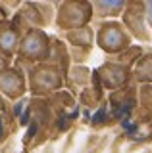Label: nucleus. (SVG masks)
I'll use <instances>...</instances> for the list:
<instances>
[{
    "label": "nucleus",
    "instance_id": "6e6552de",
    "mask_svg": "<svg viewBox=\"0 0 152 153\" xmlns=\"http://www.w3.org/2000/svg\"><path fill=\"white\" fill-rule=\"evenodd\" d=\"M23 33L12 19H0V54L12 61V57L17 54Z\"/></svg>",
    "mask_w": 152,
    "mask_h": 153
},
{
    "label": "nucleus",
    "instance_id": "ddd939ff",
    "mask_svg": "<svg viewBox=\"0 0 152 153\" xmlns=\"http://www.w3.org/2000/svg\"><path fill=\"white\" fill-rule=\"evenodd\" d=\"M139 103L142 109L152 113V84H142L139 88Z\"/></svg>",
    "mask_w": 152,
    "mask_h": 153
},
{
    "label": "nucleus",
    "instance_id": "4468645a",
    "mask_svg": "<svg viewBox=\"0 0 152 153\" xmlns=\"http://www.w3.org/2000/svg\"><path fill=\"white\" fill-rule=\"evenodd\" d=\"M144 16H146V25H148L150 33H152V0L144 2Z\"/></svg>",
    "mask_w": 152,
    "mask_h": 153
},
{
    "label": "nucleus",
    "instance_id": "20e7f679",
    "mask_svg": "<svg viewBox=\"0 0 152 153\" xmlns=\"http://www.w3.org/2000/svg\"><path fill=\"white\" fill-rule=\"evenodd\" d=\"M64 82H65L64 73L48 61L33 65L27 73V90L35 96H48L60 90Z\"/></svg>",
    "mask_w": 152,
    "mask_h": 153
},
{
    "label": "nucleus",
    "instance_id": "2eb2a0df",
    "mask_svg": "<svg viewBox=\"0 0 152 153\" xmlns=\"http://www.w3.org/2000/svg\"><path fill=\"white\" fill-rule=\"evenodd\" d=\"M8 65H10V61H8L6 57H4L2 54H0V69H2V67H8Z\"/></svg>",
    "mask_w": 152,
    "mask_h": 153
},
{
    "label": "nucleus",
    "instance_id": "f03ea898",
    "mask_svg": "<svg viewBox=\"0 0 152 153\" xmlns=\"http://www.w3.org/2000/svg\"><path fill=\"white\" fill-rule=\"evenodd\" d=\"M93 17L94 12L91 2H87V0H65V2H60L56 8L54 23L60 31L68 33L87 27L93 21Z\"/></svg>",
    "mask_w": 152,
    "mask_h": 153
},
{
    "label": "nucleus",
    "instance_id": "7ed1b4c3",
    "mask_svg": "<svg viewBox=\"0 0 152 153\" xmlns=\"http://www.w3.org/2000/svg\"><path fill=\"white\" fill-rule=\"evenodd\" d=\"M94 44L108 56H120L133 46V38L120 21H102L94 31Z\"/></svg>",
    "mask_w": 152,
    "mask_h": 153
},
{
    "label": "nucleus",
    "instance_id": "0eeeda50",
    "mask_svg": "<svg viewBox=\"0 0 152 153\" xmlns=\"http://www.w3.org/2000/svg\"><path fill=\"white\" fill-rule=\"evenodd\" d=\"M27 92V76L20 67H2L0 69V94L8 100H20Z\"/></svg>",
    "mask_w": 152,
    "mask_h": 153
},
{
    "label": "nucleus",
    "instance_id": "423d86ee",
    "mask_svg": "<svg viewBox=\"0 0 152 153\" xmlns=\"http://www.w3.org/2000/svg\"><path fill=\"white\" fill-rule=\"evenodd\" d=\"M96 76H98V80H100L102 88L117 90V88L125 86L131 80V67L108 59L96 69Z\"/></svg>",
    "mask_w": 152,
    "mask_h": 153
},
{
    "label": "nucleus",
    "instance_id": "39448f33",
    "mask_svg": "<svg viewBox=\"0 0 152 153\" xmlns=\"http://www.w3.org/2000/svg\"><path fill=\"white\" fill-rule=\"evenodd\" d=\"M121 25L125 31L131 35V38H137L139 42H150L152 33L146 25V16H144V2L139 0H127V6L121 13Z\"/></svg>",
    "mask_w": 152,
    "mask_h": 153
},
{
    "label": "nucleus",
    "instance_id": "f257e3e1",
    "mask_svg": "<svg viewBox=\"0 0 152 153\" xmlns=\"http://www.w3.org/2000/svg\"><path fill=\"white\" fill-rule=\"evenodd\" d=\"M52 36L44 29H27L21 36L20 48H17V59L27 65H39L48 61L50 56Z\"/></svg>",
    "mask_w": 152,
    "mask_h": 153
},
{
    "label": "nucleus",
    "instance_id": "f8f14e48",
    "mask_svg": "<svg viewBox=\"0 0 152 153\" xmlns=\"http://www.w3.org/2000/svg\"><path fill=\"white\" fill-rule=\"evenodd\" d=\"M131 76L141 84H152V52L142 54L131 69Z\"/></svg>",
    "mask_w": 152,
    "mask_h": 153
},
{
    "label": "nucleus",
    "instance_id": "9b49d317",
    "mask_svg": "<svg viewBox=\"0 0 152 153\" xmlns=\"http://www.w3.org/2000/svg\"><path fill=\"white\" fill-rule=\"evenodd\" d=\"M48 63L56 65L58 69L64 73V76L68 79L69 75V52L65 44L58 38L52 36V44H50V56H48Z\"/></svg>",
    "mask_w": 152,
    "mask_h": 153
},
{
    "label": "nucleus",
    "instance_id": "9d476101",
    "mask_svg": "<svg viewBox=\"0 0 152 153\" xmlns=\"http://www.w3.org/2000/svg\"><path fill=\"white\" fill-rule=\"evenodd\" d=\"M94 36H96L94 35V29L89 27V25L65 33V40L69 42L71 48H77V50H93Z\"/></svg>",
    "mask_w": 152,
    "mask_h": 153
},
{
    "label": "nucleus",
    "instance_id": "1a4fd4ad",
    "mask_svg": "<svg viewBox=\"0 0 152 153\" xmlns=\"http://www.w3.org/2000/svg\"><path fill=\"white\" fill-rule=\"evenodd\" d=\"M91 4L94 17L104 19V21H117V17H121L127 6V0H94Z\"/></svg>",
    "mask_w": 152,
    "mask_h": 153
}]
</instances>
